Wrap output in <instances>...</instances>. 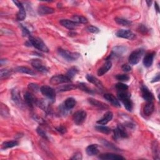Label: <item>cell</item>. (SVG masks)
Instances as JSON below:
<instances>
[{
    "label": "cell",
    "instance_id": "f35d334b",
    "mask_svg": "<svg viewBox=\"0 0 160 160\" xmlns=\"http://www.w3.org/2000/svg\"><path fill=\"white\" fill-rule=\"evenodd\" d=\"M128 86L126 84H124L123 83H118L116 84V88L118 91H125L128 89Z\"/></svg>",
    "mask_w": 160,
    "mask_h": 160
},
{
    "label": "cell",
    "instance_id": "83f0119b",
    "mask_svg": "<svg viewBox=\"0 0 160 160\" xmlns=\"http://www.w3.org/2000/svg\"><path fill=\"white\" fill-rule=\"evenodd\" d=\"M37 105H38V106L43 110L45 111H46V113L49 112V109H50V106H49V104L47 101H45L44 100H38Z\"/></svg>",
    "mask_w": 160,
    "mask_h": 160
},
{
    "label": "cell",
    "instance_id": "836d02e7",
    "mask_svg": "<svg viewBox=\"0 0 160 160\" xmlns=\"http://www.w3.org/2000/svg\"><path fill=\"white\" fill-rule=\"evenodd\" d=\"M77 87H78V88L80 89L81 90H82L87 93H90V94L93 93V90H92L91 89L87 86V84L86 83H78L77 84Z\"/></svg>",
    "mask_w": 160,
    "mask_h": 160
},
{
    "label": "cell",
    "instance_id": "5b68a950",
    "mask_svg": "<svg viewBox=\"0 0 160 160\" xmlns=\"http://www.w3.org/2000/svg\"><path fill=\"white\" fill-rule=\"evenodd\" d=\"M40 92L50 102L53 103L55 101L56 93L54 89L51 87L48 86H43L40 88Z\"/></svg>",
    "mask_w": 160,
    "mask_h": 160
},
{
    "label": "cell",
    "instance_id": "d590c367",
    "mask_svg": "<svg viewBox=\"0 0 160 160\" xmlns=\"http://www.w3.org/2000/svg\"><path fill=\"white\" fill-rule=\"evenodd\" d=\"M78 73V69L76 68L73 67L72 68H70L67 72L66 75L70 78V79H72Z\"/></svg>",
    "mask_w": 160,
    "mask_h": 160
},
{
    "label": "cell",
    "instance_id": "b9f144b4",
    "mask_svg": "<svg viewBox=\"0 0 160 160\" xmlns=\"http://www.w3.org/2000/svg\"><path fill=\"white\" fill-rule=\"evenodd\" d=\"M87 31L90 33H94V34H97L100 32V29L94 26H89L87 27Z\"/></svg>",
    "mask_w": 160,
    "mask_h": 160
},
{
    "label": "cell",
    "instance_id": "bcb514c9",
    "mask_svg": "<svg viewBox=\"0 0 160 160\" xmlns=\"http://www.w3.org/2000/svg\"><path fill=\"white\" fill-rule=\"evenodd\" d=\"M21 28H22V31H23V36H29V37H31V33L29 32V31L25 26H22V25H21Z\"/></svg>",
    "mask_w": 160,
    "mask_h": 160
},
{
    "label": "cell",
    "instance_id": "2e32d148",
    "mask_svg": "<svg viewBox=\"0 0 160 160\" xmlns=\"http://www.w3.org/2000/svg\"><path fill=\"white\" fill-rule=\"evenodd\" d=\"M60 23L64 26V28L69 29L73 30L76 28L78 26V24L75 23L73 21L69 20H61L60 21Z\"/></svg>",
    "mask_w": 160,
    "mask_h": 160
},
{
    "label": "cell",
    "instance_id": "f6af8a7d",
    "mask_svg": "<svg viewBox=\"0 0 160 160\" xmlns=\"http://www.w3.org/2000/svg\"><path fill=\"white\" fill-rule=\"evenodd\" d=\"M121 68H122V70L124 72H130L132 69L131 67L128 64H123Z\"/></svg>",
    "mask_w": 160,
    "mask_h": 160
},
{
    "label": "cell",
    "instance_id": "c3c4849f",
    "mask_svg": "<svg viewBox=\"0 0 160 160\" xmlns=\"http://www.w3.org/2000/svg\"><path fill=\"white\" fill-rule=\"evenodd\" d=\"M139 31H141V32L143 31L144 33H146L148 31V29L145 26H143V25H139Z\"/></svg>",
    "mask_w": 160,
    "mask_h": 160
},
{
    "label": "cell",
    "instance_id": "7dc6e473",
    "mask_svg": "<svg viewBox=\"0 0 160 160\" xmlns=\"http://www.w3.org/2000/svg\"><path fill=\"white\" fill-rule=\"evenodd\" d=\"M57 130L61 134H64L65 133H66L67 130H66V128L64 127H63V126H60L58 127H57Z\"/></svg>",
    "mask_w": 160,
    "mask_h": 160
},
{
    "label": "cell",
    "instance_id": "f907efd6",
    "mask_svg": "<svg viewBox=\"0 0 160 160\" xmlns=\"http://www.w3.org/2000/svg\"><path fill=\"white\" fill-rule=\"evenodd\" d=\"M154 8H155V10H156V11L158 13H159V5H158L157 2L154 3Z\"/></svg>",
    "mask_w": 160,
    "mask_h": 160
},
{
    "label": "cell",
    "instance_id": "44dd1931",
    "mask_svg": "<svg viewBox=\"0 0 160 160\" xmlns=\"http://www.w3.org/2000/svg\"><path fill=\"white\" fill-rule=\"evenodd\" d=\"M104 98L106 100H107L108 102H110L113 106H115V107H117V108L121 107V104H120L119 101L112 94H105L104 95Z\"/></svg>",
    "mask_w": 160,
    "mask_h": 160
},
{
    "label": "cell",
    "instance_id": "7bdbcfd3",
    "mask_svg": "<svg viewBox=\"0 0 160 160\" xmlns=\"http://www.w3.org/2000/svg\"><path fill=\"white\" fill-rule=\"evenodd\" d=\"M102 143L104 145V146H107L108 148H110V149L115 150H119V149H118V148H116L114 145L111 144V143H110V142L107 141L106 139H105V140H104V139L103 140V141H102Z\"/></svg>",
    "mask_w": 160,
    "mask_h": 160
},
{
    "label": "cell",
    "instance_id": "52a82bcc",
    "mask_svg": "<svg viewBox=\"0 0 160 160\" xmlns=\"http://www.w3.org/2000/svg\"><path fill=\"white\" fill-rule=\"evenodd\" d=\"M87 117V113L84 110H79L73 115V119L74 123L76 125H81V124L86 121Z\"/></svg>",
    "mask_w": 160,
    "mask_h": 160
},
{
    "label": "cell",
    "instance_id": "7402d4cb",
    "mask_svg": "<svg viewBox=\"0 0 160 160\" xmlns=\"http://www.w3.org/2000/svg\"><path fill=\"white\" fill-rule=\"evenodd\" d=\"M38 13L40 15L43 16L55 13V10L51 7L46 6L45 5H40L38 8Z\"/></svg>",
    "mask_w": 160,
    "mask_h": 160
},
{
    "label": "cell",
    "instance_id": "8fae6325",
    "mask_svg": "<svg viewBox=\"0 0 160 160\" xmlns=\"http://www.w3.org/2000/svg\"><path fill=\"white\" fill-rule=\"evenodd\" d=\"M15 5H16V6L19 8V11L17 14V16H16V19L18 21H21L24 20L26 18V10L25 8H24L23 5H22V3L18 1H13V2Z\"/></svg>",
    "mask_w": 160,
    "mask_h": 160
},
{
    "label": "cell",
    "instance_id": "30bf717a",
    "mask_svg": "<svg viewBox=\"0 0 160 160\" xmlns=\"http://www.w3.org/2000/svg\"><path fill=\"white\" fill-rule=\"evenodd\" d=\"M116 36L121 38L133 40L135 38V34L129 29H121L116 32Z\"/></svg>",
    "mask_w": 160,
    "mask_h": 160
},
{
    "label": "cell",
    "instance_id": "d6986e66",
    "mask_svg": "<svg viewBox=\"0 0 160 160\" xmlns=\"http://www.w3.org/2000/svg\"><path fill=\"white\" fill-rule=\"evenodd\" d=\"M88 102L90 103L92 105L95 106V107H97L101 110H106V109L109 108V106L107 104H106L105 103H104L101 101H98L97 100H95L92 98H88Z\"/></svg>",
    "mask_w": 160,
    "mask_h": 160
},
{
    "label": "cell",
    "instance_id": "277c9868",
    "mask_svg": "<svg viewBox=\"0 0 160 160\" xmlns=\"http://www.w3.org/2000/svg\"><path fill=\"white\" fill-rule=\"evenodd\" d=\"M144 53H145V50L142 48H138L133 51L129 56L128 58L129 63L132 65L138 64L139 62L142 57H143V55H144Z\"/></svg>",
    "mask_w": 160,
    "mask_h": 160
},
{
    "label": "cell",
    "instance_id": "e575fe53",
    "mask_svg": "<svg viewBox=\"0 0 160 160\" xmlns=\"http://www.w3.org/2000/svg\"><path fill=\"white\" fill-rule=\"evenodd\" d=\"M73 21L75 23L79 24V23H83V24H86L88 23V20L85 17L82 16H78V15H75L73 16Z\"/></svg>",
    "mask_w": 160,
    "mask_h": 160
},
{
    "label": "cell",
    "instance_id": "ba28073f",
    "mask_svg": "<svg viewBox=\"0 0 160 160\" xmlns=\"http://www.w3.org/2000/svg\"><path fill=\"white\" fill-rule=\"evenodd\" d=\"M113 138L115 139H118L119 138H126L128 136V135L125 130V127L122 125V124H119L116 129L113 130Z\"/></svg>",
    "mask_w": 160,
    "mask_h": 160
},
{
    "label": "cell",
    "instance_id": "7c38bea8",
    "mask_svg": "<svg viewBox=\"0 0 160 160\" xmlns=\"http://www.w3.org/2000/svg\"><path fill=\"white\" fill-rule=\"evenodd\" d=\"M142 97L147 102H153L154 98L153 94L150 91L149 89L145 85H142L141 87Z\"/></svg>",
    "mask_w": 160,
    "mask_h": 160
},
{
    "label": "cell",
    "instance_id": "6da1fadb",
    "mask_svg": "<svg viewBox=\"0 0 160 160\" xmlns=\"http://www.w3.org/2000/svg\"><path fill=\"white\" fill-rule=\"evenodd\" d=\"M118 100L122 102L124 104V108L128 111H131L133 110V102L131 100V94L125 91H118Z\"/></svg>",
    "mask_w": 160,
    "mask_h": 160
},
{
    "label": "cell",
    "instance_id": "60d3db41",
    "mask_svg": "<svg viewBox=\"0 0 160 160\" xmlns=\"http://www.w3.org/2000/svg\"><path fill=\"white\" fill-rule=\"evenodd\" d=\"M37 133L41 136V137H42L43 139H46V140H48V135H47V134L46 133V132L43 130H42L41 128H38L37 129Z\"/></svg>",
    "mask_w": 160,
    "mask_h": 160
},
{
    "label": "cell",
    "instance_id": "f1b7e54d",
    "mask_svg": "<svg viewBox=\"0 0 160 160\" xmlns=\"http://www.w3.org/2000/svg\"><path fill=\"white\" fill-rule=\"evenodd\" d=\"M78 88L77 85H75L73 84H66V85H63L61 86L60 87L58 88L57 90L58 92H67V91H71L75 90V89Z\"/></svg>",
    "mask_w": 160,
    "mask_h": 160
},
{
    "label": "cell",
    "instance_id": "8992f818",
    "mask_svg": "<svg viewBox=\"0 0 160 160\" xmlns=\"http://www.w3.org/2000/svg\"><path fill=\"white\" fill-rule=\"evenodd\" d=\"M49 82L53 85H58L63 83H69L72 82V79H70L67 75H58L53 76L49 80Z\"/></svg>",
    "mask_w": 160,
    "mask_h": 160
},
{
    "label": "cell",
    "instance_id": "8d00e7d4",
    "mask_svg": "<svg viewBox=\"0 0 160 160\" xmlns=\"http://www.w3.org/2000/svg\"><path fill=\"white\" fill-rule=\"evenodd\" d=\"M12 74V71L10 69H2L1 70V74H0V76H1V79L6 78L9 76H10Z\"/></svg>",
    "mask_w": 160,
    "mask_h": 160
},
{
    "label": "cell",
    "instance_id": "e0dca14e",
    "mask_svg": "<svg viewBox=\"0 0 160 160\" xmlns=\"http://www.w3.org/2000/svg\"><path fill=\"white\" fill-rule=\"evenodd\" d=\"M112 67V63L110 60H107L105 64H104L98 71V75L101 76L107 73Z\"/></svg>",
    "mask_w": 160,
    "mask_h": 160
},
{
    "label": "cell",
    "instance_id": "5bb4252c",
    "mask_svg": "<svg viewBox=\"0 0 160 160\" xmlns=\"http://www.w3.org/2000/svg\"><path fill=\"white\" fill-rule=\"evenodd\" d=\"M24 100L26 104L31 108L33 107L34 104H37L38 100L35 96L29 92H26L24 95Z\"/></svg>",
    "mask_w": 160,
    "mask_h": 160
},
{
    "label": "cell",
    "instance_id": "cb8c5ba5",
    "mask_svg": "<svg viewBox=\"0 0 160 160\" xmlns=\"http://www.w3.org/2000/svg\"><path fill=\"white\" fill-rule=\"evenodd\" d=\"M86 78L87 80L89 82L93 84H95L98 88H99L100 89H103V84H102L101 81H100V80H99L98 78H96L94 76H93L92 75H87Z\"/></svg>",
    "mask_w": 160,
    "mask_h": 160
},
{
    "label": "cell",
    "instance_id": "603a6c76",
    "mask_svg": "<svg viewBox=\"0 0 160 160\" xmlns=\"http://www.w3.org/2000/svg\"><path fill=\"white\" fill-rule=\"evenodd\" d=\"M86 153L89 156H96L99 153V150H98V145L96 144H92L89 145L86 150Z\"/></svg>",
    "mask_w": 160,
    "mask_h": 160
},
{
    "label": "cell",
    "instance_id": "816d5d0a",
    "mask_svg": "<svg viewBox=\"0 0 160 160\" xmlns=\"http://www.w3.org/2000/svg\"><path fill=\"white\" fill-rule=\"evenodd\" d=\"M152 3H153V2H151V1H147V2H146V3H147V5H148V6H151Z\"/></svg>",
    "mask_w": 160,
    "mask_h": 160
},
{
    "label": "cell",
    "instance_id": "ac0fdd59",
    "mask_svg": "<svg viewBox=\"0 0 160 160\" xmlns=\"http://www.w3.org/2000/svg\"><path fill=\"white\" fill-rule=\"evenodd\" d=\"M113 118V114L111 111H108L106 112L103 117L99 119L97 121V123L99 124H101V125H106V124H107L110 121H111L112 120Z\"/></svg>",
    "mask_w": 160,
    "mask_h": 160
},
{
    "label": "cell",
    "instance_id": "ffe728a7",
    "mask_svg": "<svg viewBox=\"0 0 160 160\" xmlns=\"http://www.w3.org/2000/svg\"><path fill=\"white\" fill-rule=\"evenodd\" d=\"M155 55H156L155 52L150 53L146 55V56L145 57V58L143 59V64L146 68H149V67L151 66V65L153 64V60H154Z\"/></svg>",
    "mask_w": 160,
    "mask_h": 160
},
{
    "label": "cell",
    "instance_id": "d6a6232c",
    "mask_svg": "<svg viewBox=\"0 0 160 160\" xmlns=\"http://www.w3.org/2000/svg\"><path fill=\"white\" fill-rule=\"evenodd\" d=\"M95 129L96 130V131L101 132L102 133L104 134H110L111 131V128H110L108 127H106V126H103V125H101V124H99L98 126L95 127Z\"/></svg>",
    "mask_w": 160,
    "mask_h": 160
},
{
    "label": "cell",
    "instance_id": "9a60e30c",
    "mask_svg": "<svg viewBox=\"0 0 160 160\" xmlns=\"http://www.w3.org/2000/svg\"><path fill=\"white\" fill-rule=\"evenodd\" d=\"M76 104V101L75 98H68L64 101L63 104H62L61 105L63 106V108L65 110L69 111V110H72L73 108H75Z\"/></svg>",
    "mask_w": 160,
    "mask_h": 160
},
{
    "label": "cell",
    "instance_id": "ee69618b",
    "mask_svg": "<svg viewBox=\"0 0 160 160\" xmlns=\"http://www.w3.org/2000/svg\"><path fill=\"white\" fill-rule=\"evenodd\" d=\"M82 154L80 152L76 153L72 158H71V159H75V160H81L82 159Z\"/></svg>",
    "mask_w": 160,
    "mask_h": 160
},
{
    "label": "cell",
    "instance_id": "4fadbf2b",
    "mask_svg": "<svg viewBox=\"0 0 160 160\" xmlns=\"http://www.w3.org/2000/svg\"><path fill=\"white\" fill-rule=\"evenodd\" d=\"M99 158L103 160H123L125 158L121 155L116 154L114 153H104L99 156Z\"/></svg>",
    "mask_w": 160,
    "mask_h": 160
},
{
    "label": "cell",
    "instance_id": "3957f363",
    "mask_svg": "<svg viewBox=\"0 0 160 160\" xmlns=\"http://www.w3.org/2000/svg\"><path fill=\"white\" fill-rule=\"evenodd\" d=\"M29 44L37 49L38 50H40L43 52L48 53L49 51V49L46 45V44L43 42V41L40 39V38L37 37H29Z\"/></svg>",
    "mask_w": 160,
    "mask_h": 160
},
{
    "label": "cell",
    "instance_id": "4dcf8cb0",
    "mask_svg": "<svg viewBox=\"0 0 160 160\" xmlns=\"http://www.w3.org/2000/svg\"><path fill=\"white\" fill-rule=\"evenodd\" d=\"M115 20L117 24L123 26H131L132 24V22L131 21H129L128 20L124 19V18H116Z\"/></svg>",
    "mask_w": 160,
    "mask_h": 160
},
{
    "label": "cell",
    "instance_id": "ab89813d",
    "mask_svg": "<svg viewBox=\"0 0 160 160\" xmlns=\"http://www.w3.org/2000/svg\"><path fill=\"white\" fill-rule=\"evenodd\" d=\"M116 78L119 81L125 82V81H128L130 80V76L125 74H121V75H117L116 76Z\"/></svg>",
    "mask_w": 160,
    "mask_h": 160
},
{
    "label": "cell",
    "instance_id": "9c48e42d",
    "mask_svg": "<svg viewBox=\"0 0 160 160\" xmlns=\"http://www.w3.org/2000/svg\"><path fill=\"white\" fill-rule=\"evenodd\" d=\"M31 66L34 68V69H37L40 72L46 73L48 72V68L46 66V65H45L43 64V63L40 60H38V59L33 60L31 61Z\"/></svg>",
    "mask_w": 160,
    "mask_h": 160
},
{
    "label": "cell",
    "instance_id": "74e56055",
    "mask_svg": "<svg viewBox=\"0 0 160 160\" xmlns=\"http://www.w3.org/2000/svg\"><path fill=\"white\" fill-rule=\"evenodd\" d=\"M28 89L29 90H31V92H38L39 91H40V88L38 86V84H36V83H29L28 86Z\"/></svg>",
    "mask_w": 160,
    "mask_h": 160
},
{
    "label": "cell",
    "instance_id": "4316f807",
    "mask_svg": "<svg viewBox=\"0 0 160 160\" xmlns=\"http://www.w3.org/2000/svg\"><path fill=\"white\" fill-rule=\"evenodd\" d=\"M12 95V99L14 101L15 103L18 105H21V97L20 95L19 91L16 90V89H14L11 92Z\"/></svg>",
    "mask_w": 160,
    "mask_h": 160
},
{
    "label": "cell",
    "instance_id": "7a4b0ae2",
    "mask_svg": "<svg viewBox=\"0 0 160 160\" xmlns=\"http://www.w3.org/2000/svg\"><path fill=\"white\" fill-rule=\"evenodd\" d=\"M58 53L63 58L69 62H72L77 60L81 55L78 53L71 52L62 48H58Z\"/></svg>",
    "mask_w": 160,
    "mask_h": 160
},
{
    "label": "cell",
    "instance_id": "d4e9b609",
    "mask_svg": "<svg viewBox=\"0 0 160 160\" xmlns=\"http://www.w3.org/2000/svg\"><path fill=\"white\" fill-rule=\"evenodd\" d=\"M154 110V106L153 102H147L143 108V113L146 116H150Z\"/></svg>",
    "mask_w": 160,
    "mask_h": 160
},
{
    "label": "cell",
    "instance_id": "681fc988",
    "mask_svg": "<svg viewBox=\"0 0 160 160\" xmlns=\"http://www.w3.org/2000/svg\"><path fill=\"white\" fill-rule=\"evenodd\" d=\"M159 81V73H158L152 80L151 82L152 83H156V82H158Z\"/></svg>",
    "mask_w": 160,
    "mask_h": 160
},
{
    "label": "cell",
    "instance_id": "1f68e13d",
    "mask_svg": "<svg viewBox=\"0 0 160 160\" xmlns=\"http://www.w3.org/2000/svg\"><path fill=\"white\" fill-rule=\"evenodd\" d=\"M19 145L18 141H5L3 143L2 146L3 149H8L15 147Z\"/></svg>",
    "mask_w": 160,
    "mask_h": 160
},
{
    "label": "cell",
    "instance_id": "484cf974",
    "mask_svg": "<svg viewBox=\"0 0 160 160\" xmlns=\"http://www.w3.org/2000/svg\"><path fill=\"white\" fill-rule=\"evenodd\" d=\"M15 71L16 72L23 73V74L30 75H33V76H34L35 75H36V73H35V72H34L33 70L31 69L30 68H29L28 67H25V66L17 67L15 69Z\"/></svg>",
    "mask_w": 160,
    "mask_h": 160
},
{
    "label": "cell",
    "instance_id": "f546056e",
    "mask_svg": "<svg viewBox=\"0 0 160 160\" xmlns=\"http://www.w3.org/2000/svg\"><path fill=\"white\" fill-rule=\"evenodd\" d=\"M159 144L156 141H154V143L153 144V158L154 159H159Z\"/></svg>",
    "mask_w": 160,
    "mask_h": 160
}]
</instances>
